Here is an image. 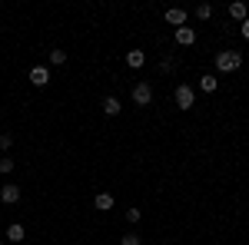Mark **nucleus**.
<instances>
[{"instance_id":"2eb2a0df","label":"nucleus","mask_w":249,"mask_h":245,"mask_svg":"<svg viewBox=\"0 0 249 245\" xmlns=\"http://www.w3.org/2000/svg\"><path fill=\"white\" fill-rule=\"evenodd\" d=\"M50 63H53V66L67 63V53H63V50H50Z\"/></svg>"},{"instance_id":"1a4fd4ad","label":"nucleus","mask_w":249,"mask_h":245,"mask_svg":"<svg viewBox=\"0 0 249 245\" xmlns=\"http://www.w3.org/2000/svg\"><path fill=\"white\" fill-rule=\"evenodd\" d=\"M27 239V229L20 226V222H14V226L7 229V242H23Z\"/></svg>"},{"instance_id":"423d86ee","label":"nucleus","mask_w":249,"mask_h":245,"mask_svg":"<svg viewBox=\"0 0 249 245\" xmlns=\"http://www.w3.org/2000/svg\"><path fill=\"white\" fill-rule=\"evenodd\" d=\"M166 23H173L176 30H179V27H186V10H179V7H170V10H166Z\"/></svg>"},{"instance_id":"6e6552de","label":"nucleus","mask_w":249,"mask_h":245,"mask_svg":"<svg viewBox=\"0 0 249 245\" xmlns=\"http://www.w3.org/2000/svg\"><path fill=\"white\" fill-rule=\"evenodd\" d=\"M230 17H232V20H239V23H243V20L249 17V7H246V3H243V0H236V3H230Z\"/></svg>"},{"instance_id":"7ed1b4c3","label":"nucleus","mask_w":249,"mask_h":245,"mask_svg":"<svg viewBox=\"0 0 249 245\" xmlns=\"http://www.w3.org/2000/svg\"><path fill=\"white\" fill-rule=\"evenodd\" d=\"M130 93H133V103H136V106H150V103H153V86H150L146 80H143V83H136Z\"/></svg>"},{"instance_id":"412c9836","label":"nucleus","mask_w":249,"mask_h":245,"mask_svg":"<svg viewBox=\"0 0 249 245\" xmlns=\"http://www.w3.org/2000/svg\"><path fill=\"white\" fill-rule=\"evenodd\" d=\"M0 245H7V242H0Z\"/></svg>"},{"instance_id":"4468645a","label":"nucleus","mask_w":249,"mask_h":245,"mask_svg":"<svg viewBox=\"0 0 249 245\" xmlns=\"http://www.w3.org/2000/svg\"><path fill=\"white\" fill-rule=\"evenodd\" d=\"M196 17H199V20H210L213 17V7H210V3H199V7H196Z\"/></svg>"},{"instance_id":"9b49d317","label":"nucleus","mask_w":249,"mask_h":245,"mask_svg":"<svg viewBox=\"0 0 249 245\" xmlns=\"http://www.w3.org/2000/svg\"><path fill=\"white\" fill-rule=\"evenodd\" d=\"M93 206L100 209V212H110V209H113V196H110V192H100L93 199Z\"/></svg>"},{"instance_id":"20e7f679","label":"nucleus","mask_w":249,"mask_h":245,"mask_svg":"<svg viewBox=\"0 0 249 245\" xmlns=\"http://www.w3.org/2000/svg\"><path fill=\"white\" fill-rule=\"evenodd\" d=\"M0 202H3V206H14V202H20V186H14V182L0 186Z\"/></svg>"},{"instance_id":"0eeeda50","label":"nucleus","mask_w":249,"mask_h":245,"mask_svg":"<svg viewBox=\"0 0 249 245\" xmlns=\"http://www.w3.org/2000/svg\"><path fill=\"white\" fill-rule=\"evenodd\" d=\"M30 83H34V86H47V83H50V70H47V66H34V70H30Z\"/></svg>"},{"instance_id":"f03ea898","label":"nucleus","mask_w":249,"mask_h":245,"mask_svg":"<svg viewBox=\"0 0 249 245\" xmlns=\"http://www.w3.org/2000/svg\"><path fill=\"white\" fill-rule=\"evenodd\" d=\"M173 99H176V106H179V110H190L193 103H196V90H193L190 83H179V86L173 90Z\"/></svg>"},{"instance_id":"39448f33","label":"nucleus","mask_w":249,"mask_h":245,"mask_svg":"<svg viewBox=\"0 0 249 245\" xmlns=\"http://www.w3.org/2000/svg\"><path fill=\"white\" fill-rule=\"evenodd\" d=\"M173 40H176L179 47H193V43H196V30H193V27H179V30H173Z\"/></svg>"},{"instance_id":"f3484780","label":"nucleus","mask_w":249,"mask_h":245,"mask_svg":"<svg viewBox=\"0 0 249 245\" xmlns=\"http://www.w3.org/2000/svg\"><path fill=\"white\" fill-rule=\"evenodd\" d=\"M120 242H123V245H143V239H140V235H136V232H130V235H123V239H120Z\"/></svg>"},{"instance_id":"ddd939ff","label":"nucleus","mask_w":249,"mask_h":245,"mask_svg":"<svg viewBox=\"0 0 249 245\" xmlns=\"http://www.w3.org/2000/svg\"><path fill=\"white\" fill-rule=\"evenodd\" d=\"M120 110H123V106H120V99H116V96H107V99H103V113H107V116H116Z\"/></svg>"},{"instance_id":"6ab92c4d","label":"nucleus","mask_w":249,"mask_h":245,"mask_svg":"<svg viewBox=\"0 0 249 245\" xmlns=\"http://www.w3.org/2000/svg\"><path fill=\"white\" fill-rule=\"evenodd\" d=\"M0 172H3V176L14 172V159H0Z\"/></svg>"},{"instance_id":"aec40b11","label":"nucleus","mask_w":249,"mask_h":245,"mask_svg":"<svg viewBox=\"0 0 249 245\" xmlns=\"http://www.w3.org/2000/svg\"><path fill=\"white\" fill-rule=\"evenodd\" d=\"M239 33H243V37H246V40H249V17H246V20H243V23H239Z\"/></svg>"},{"instance_id":"f257e3e1","label":"nucleus","mask_w":249,"mask_h":245,"mask_svg":"<svg viewBox=\"0 0 249 245\" xmlns=\"http://www.w3.org/2000/svg\"><path fill=\"white\" fill-rule=\"evenodd\" d=\"M243 66V53L239 50H219L216 53V70L219 73H232V70H239Z\"/></svg>"},{"instance_id":"9d476101","label":"nucleus","mask_w":249,"mask_h":245,"mask_svg":"<svg viewBox=\"0 0 249 245\" xmlns=\"http://www.w3.org/2000/svg\"><path fill=\"white\" fill-rule=\"evenodd\" d=\"M143 63H146V53H143V50H130V53H126V66H133V70H140Z\"/></svg>"},{"instance_id":"f8f14e48","label":"nucleus","mask_w":249,"mask_h":245,"mask_svg":"<svg viewBox=\"0 0 249 245\" xmlns=\"http://www.w3.org/2000/svg\"><path fill=\"white\" fill-rule=\"evenodd\" d=\"M216 86H219V80H216L213 73L199 76V90H203V93H216Z\"/></svg>"},{"instance_id":"dca6fc26","label":"nucleus","mask_w":249,"mask_h":245,"mask_svg":"<svg viewBox=\"0 0 249 245\" xmlns=\"http://www.w3.org/2000/svg\"><path fill=\"white\" fill-rule=\"evenodd\" d=\"M10 146H14V136H10V132H0V149L7 152Z\"/></svg>"},{"instance_id":"a211bd4d","label":"nucleus","mask_w":249,"mask_h":245,"mask_svg":"<svg viewBox=\"0 0 249 245\" xmlns=\"http://www.w3.org/2000/svg\"><path fill=\"white\" fill-rule=\"evenodd\" d=\"M140 215H143L140 209H133V206L126 209V222H133V226H136V222H140Z\"/></svg>"}]
</instances>
